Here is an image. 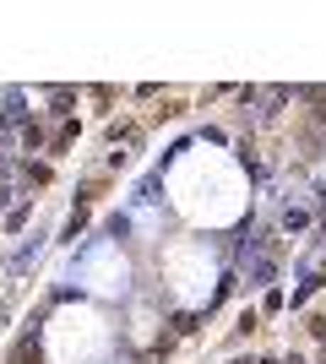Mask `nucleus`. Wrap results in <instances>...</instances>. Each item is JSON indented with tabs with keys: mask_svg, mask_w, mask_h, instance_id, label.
I'll return each mask as SVG.
<instances>
[{
	"mask_svg": "<svg viewBox=\"0 0 326 364\" xmlns=\"http://www.w3.org/2000/svg\"><path fill=\"white\" fill-rule=\"evenodd\" d=\"M33 256H38V234H33V240L22 245V250H16L11 261H6V272H11V277H22V272H28V267H33Z\"/></svg>",
	"mask_w": 326,
	"mask_h": 364,
	"instance_id": "nucleus-1",
	"label": "nucleus"
},
{
	"mask_svg": "<svg viewBox=\"0 0 326 364\" xmlns=\"http://www.w3.org/2000/svg\"><path fill=\"white\" fill-rule=\"evenodd\" d=\"M310 223V213H305V207H288V213H283V228H305Z\"/></svg>",
	"mask_w": 326,
	"mask_h": 364,
	"instance_id": "nucleus-2",
	"label": "nucleus"
},
{
	"mask_svg": "<svg viewBox=\"0 0 326 364\" xmlns=\"http://www.w3.org/2000/svg\"><path fill=\"white\" fill-rule=\"evenodd\" d=\"M256 364H278V359H256Z\"/></svg>",
	"mask_w": 326,
	"mask_h": 364,
	"instance_id": "nucleus-3",
	"label": "nucleus"
},
{
	"mask_svg": "<svg viewBox=\"0 0 326 364\" xmlns=\"http://www.w3.org/2000/svg\"><path fill=\"white\" fill-rule=\"evenodd\" d=\"M288 364H299V359H288Z\"/></svg>",
	"mask_w": 326,
	"mask_h": 364,
	"instance_id": "nucleus-4",
	"label": "nucleus"
}]
</instances>
